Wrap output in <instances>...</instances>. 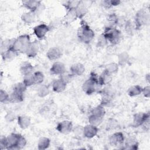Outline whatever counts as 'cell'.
<instances>
[{"label":"cell","instance_id":"cell-11","mask_svg":"<svg viewBox=\"0 0 150 150\" xmlns=\"http://www.w3.org/2000/svg\"><path fill=\"white\" fill-rule=\"evenodd\" d=\"M97 132V128L93 125H87L84 129V133L87 137L91 138L94 137Z\"/></svg>","mask_w":150,"mask_h":150},{"label":"cell","instance_id":"cell-6","mask_svg":"<svg viewBox=\"0 0 150 150\" xmlns=\"http://www.w3.org/2000/svg\"><path fill=\"white\" fill-rule=\"evenodd\" d=\"M149 118V114L144 113L137 114L134 116V125L135 127H138L141 125L145 122L147 121Z\"/></svg>","mask_w":150,"mask_h":150},{"label":"cell","instance_id":"cell-10","mask_svg":"<svg viewBox=\"0 0 150 150\" xmlns=\"http://www.w3.org/2000/svg\"><path fill=\"white\" fill-rule=\"evenodd\" d=\"M66 86V83L62 79H58L53 84V90L56 92H60L64 90Z\"/></svg>","mask_w":150,"mask_h":150},{"label":"cell","instance_id":"cell-8","mask_svg":"<svg viewBox=\"0 0 150 150\" xmlns=\"http://www.w3.org/2000/svg\"><path fill=\"white\" fill-rule=\"evenodd\" d=\"M72 128L71 123L69 121H63L59 123L57 125V129H58L60 132L67 133L71 131Z\"/></svg>","mask_w":150,"mask_h":150},{"label":"cell","instance_id":"cell-4","mask_svg":"<svg viewBox=\"0 0 150 150\" xmlns=\"http://www.w3.org/2000/svg\"><path fill=\"white\" fill-rule=\"evenodd\" d=\"M103 36L105 38L107 41L110 42L111 44H117L120 39V32L119 30L115 28H107Z\"/></svg>","mask_w":150,"mask_h":150},{"label":"cell","instance_id":"cell-20","mask_svg":"<svg viewBox=\"0 0 150 150\" xmlns=\"http://www.w3.org/2000/svg\"><path fill=\"white\" fill-rule=\"evenodd\" d=\"M142 88L138 86H135L131 87L129 89L128 94L131 96H134L139 94L142 91Z\"/></svg>","mask_w":150,"mask_h":150},{"label":"cell","instance_id":"cell-18","mask_svg":"<svg viewBox=\"0 0 150 150\" xmlns=\"http://www.w3.org/2000/svg\"><path fill=\"white\" fill-rule=\"evenodd\" d=\"M38 46L36 43H33L32 44L30 43V45L27 51L28 56L29 57H34L38 52Z\"/></svg>","mask_w":150,"mask_h":150},{"label":"cell","instance_id":"cell-14","mask_svg":"<svg viewBox=\"0 0 150 150\" xmlns=\"http://www.w3.org/2000/svg\"><path fill=\"white\" fill-rule=\"evenodd\" d=\"M124 141L123 134L121 132H117L112 135L111 137L110 141L112 144L114 145H118L122 143Z\"/></svg>","mask_w":150,"mask_h":150},{"label":"cell","instance_id":"cell-2","mask_svg":"<svg viewBox=\"0 0 150 150\" xmlns=\"http://www.w3.org/2000/svg\"><path fill=\"white\" fill-rule=\"evenodd\" d=\"M81 26L78 31L79 38L84 43H88L94 36L93 31L90 28L87 24L84 22L81 23Z\"/></svg>","mask_w":150,"mask_h":150},{"label":"cell","instance_id":"cell-1","mask_svg":"<svg viewBox=\"0 0 150 150\" xmlns=\"http://www.w3.org/2000/svg\"><path fill=\"white\" fill-rule=\"evenodd\" d=\"M30 45L28 35H23L15 40L12 45V47L17 52H27Z\"/></svg>","mask_w":150,"mask_h":150},{"label":"cell","instance_id":"cell-23","mask_svg":"<svg viewBox=\"0 0 150 150\" xmlns=\"http://www.w3.org/2000/svg\"><path fill=\"white\" fill-rule=\"evenodd\" d=\"M49 143H50V141L48 138H42L40 141H39V146H42V149H45L46 148H47L49 145Z\"/></svg>","mask_w":150,"mask_h":150},{"label":"cell","instance_id":"cell-21","mask_svg":"<svg viewBox=\"0 0 150 150\" xmlns=\"http://www.w3.org/2000/svg\"><path fill=\"white\" fill-rule=\"evenodd\" d=\"M30 121L28 118L26 117H19L18 118V123L19 124L21 128H26L29 124Z\"/></svg>","mask_w":150,"mask_h":150},{"label":"cell","instance_id":"cell-7","mask_svg":"<svg viewBox=\"0 0 150 150\" xmlns=\"http://www.w3.org/2000/svg\"><path fill=\"white\" fill-rule=\"evenodd\" d=\"M64 70L65 67L64 64L60 62L54 63L50 69L51 73L55 74H62L64 72Z\"/></svg>","mask_w":150,"mask_h":150},{"label":"cell","instance_id":"cell-16","mask_svg":"<svg viewBox=\"0 0 150 150\" xmlns=\"http://www.w3.org/2000/svg\"><path fill=\"white\" fill-rule=\"evenodd\" d=\"M111 80V76L110 73H109L107 70H105L100 77L98 78V82L100 85L105 84L108 83Z\"/></svg>","mask_w":150,"mask_h":150},{"label":"cell","instance_id":"cell-13","mask_svg":"<svg viewBox=\"0 0 150 150\" xmlns=\"http://www.w3.org/2000/svg\"><path fill=\"white\" fill-rule=\"evenodd\" d=\"M23 92L13 89V92L12 93L11 96V100L13 102H19L23 100Z\"/></svg>","mask_w":150,"mask_h":150},{"label":"cell","instance_id":"cell-3","mask_svg":"<svg viewBox=\"0 0 150 150\" xmlns=\"http://www.w3.org/2000/svg\"><path fill=\"white\" fill-rule=\"evenodd\" d=\"M98 85H100L98 79L94 73H91L90 77L84 83L83 90L87 94H91L95 92Z\"/></svg>","mask_w":150,"mask_h":150},{"label":"cell","instance_id":"cell-9","mask_svg":"<svg viewBox=\"0 0 150 150\" xmlns=\"http://www.w3.org/2000/svg\"><path fill=\"white\" fill-rule=\"evenodd\" d=\"M40 2V1H23V5L25 7L29 9L32 12L38 9Z\"/></svg>","mask_w":150,"mask_h":150},{"label":"cell","instance_id":"cell-25","mask_svg":"<svg viewBox=\"0 0 150 150\" xmlns=\"http://www.w3.org/2000/svg\"><path fill=\"white\" fill-rule=\"evenodd\" d=\"M149 87H146V88H144V90H143L144 91V94H145V96H146V94H149Z\"/></svg>","mask_w":150,"mask_h":150},{"label":"cell","instance_id":"cell-22","mask_svg":"<svg viewBox=\"0 0 150 150\" xmlns=\"http://www.w3.org/2000/svg\"><path fill=\"white\" fill-rule=\"evenodd\" d=\"M101 117H99L94 114H92L90 118H89V121L92 125H96V124H98L99 123L101 122V120H102Z\"/></svg>","mask_w":150,"mask_h":150},{"label":"cell","instance_id":"cell-17","mask_svg":"<svg viewBox=\"0 0 150 150\" xmlns=\"http://www.w3.org/2000/svg\"><path fill=\"white\" fill-rule=\"evenodd\" d=\"M71 70L74 74L81 75L84 71V67L81 64L78 63L73 65L71 68Z\"/></svg>","mask_w":150,"mask_h":150},{"label":"cell","instance_id":"cell-15","mask_svg":"<svg viewBox=\"0 0 150 150\" xmlns=\"http://www.w3.org/2000/svg\"><path fill=\"white\" fill-rule=\"evenodd\" d=\"M21 71L25 76H28L31 74V72L33 70V67L32 65L27 62L23 63L21 67Z\"/></svg>","mask_w":150,"mask_h":150},{"label":"cell","instance_id":"cell-24","mask_svg":"<svg viewBox=\"0 0 150 150\" xmlns=\"http://www.w3.org/2000/svg\"><path fill=\"white\" fill-rule=\"evenodd\" d=\"M9 98V96L8 95V94L3 91L2 90H1V102H4V101H6V100H8Z\"/></svg>","mask_w":150,"mask_h":150},{"label":"cell","instance_id":"cell-12","mask_svg":"<svg viewBox=\"0 0 150 150\" xmlns=\"http://www.w3.org/2000/svg\"><path fill=\"white\" fill-rule=\"evenodd\" d=\"M60 55H61L60 50L59 49L56 48V47L50 49L47 53V57L50 60H54V59H58L59 57H60Z\"/></svg>","mask_w":150,"mask_h":150},{"label":"cell","instance_id":"cell-5","mask_svg":"<svg viewBox=\"0 0 150 150\" xmlns=\"http://www.w3.org/2000/svg\"><path fill=\"white\" fill-rule=\"evenodd\" d=\"M49 31V28L45 24H41L34 28V32L36 36L39 39H42L44 38L46 33Z\"/></svg>","mask_w":150,"mask_h":150},{"label":"cell","instance_id":"cell-19","mask_svg":"<svg viewBox=\"0 0 150 150\" xmlns=\"http://www.w3.org/2000/svg\"><path fill=\"white\" fill-rule=\"evenodd\" d=\"M32 80L33 84L41 83L43 80V74L41 72H36L33 74H32Z\"/></svg>","mask_w":150,"mask_h":150}]
</instances>
